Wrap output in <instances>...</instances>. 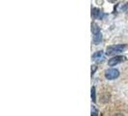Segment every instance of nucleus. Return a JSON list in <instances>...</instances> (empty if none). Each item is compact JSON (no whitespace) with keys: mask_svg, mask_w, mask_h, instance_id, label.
Instances as JSON below:
<instances>
[{"mask_svg":"<svg viewBox=\"0 0 128 116\" xmlns=\"http://www.w3.org/2000/svg\"><path fill=\"white\" fill-rule=\"evenodd\" d=\"M91 32H92V40L94 45L100 44L102 41V34H101L100 28L96 23H91Z\"/></svg>","mask_w":128,"mask_h":116,"instance_id":"obj_1","label":"nucleus"},{"mask_svg":"<svg viewBox=\"0 0 128 116\" xmlns=\"http://www.w3.org/2000/svg\"><path fill=\"white\" fill-rule=\"evenodd\" d=\"M126 48H128L127 45H109L106 49V54L107 55H115L119 52L124 51Z\"/></svg>","mask_w":128,"mask_h":116,"instance_id":"obj_2","label":"nucleus"},{"mask_svg":"<svg viewBox=\"0 0 128 116\" xmlns=\"http://www.w3.org/2000/svg\"><path fill=\"white\" fill-rule=\"evenodd\" d=\"M119 72L117 69H109L105 72V77L109 80L112 79H116L117 77H119Z\"/></svg>","mask_w":128,"mask_h":116,"instance_id":"obj_3","label":"nucleus"},{"mask_svg":"<svg viewBox=\"0 0 128 116\" xmlns=\"http://www.w3.org/2000/svg\"><path fill=\"white\" fill-rule=\"evenodd\" d=\"M125 60V57L124 56H114L113 58H110V60L108 61V65L109 66H116L119 63L123 62Z\"/></svg>","mask_w":128,"mask_h":116,"instance_id":"obj_4","label":"nucleus"},{"mask_svg":"<svg viewBox=\"0 0 128 116\" xmlns=\"http://www.w3.org/2000/svg\"><path fill=\"white\" fill-rule=\"evenodd\" d=\"M91 58H92V60H94V61H96V62H100V61H102V60L104 59L103 51H102V50H99V51L93 53L92 54V56H91Z\"/></svg>","mask_w":128,"mask_h":116,"instance_id":"obj_5","label":"nucleus"},{"mask_svg":"<svg viewBox=\"0 0 128 116\" xmlns=\"http://www.w3.org/2000/svg\"><path fill=\"white\" fill-rule=\"evenodd\" d=\"M91 16H92L93 18H100L101 19L103 14H102V12H101L99 9H97V8H92V9H91Z\"/></svg>","mask_w":128,"mask_h":116,"instance_id":"obj_6","label":"nucleus"},{"mask_svg":"<svg viewBox=\"0 0 128 116\" xmlns=\"http://www.w3.org/2000/svg\"><path fill=\"white\" fill-rule=\"evenodd\" d=\"M91 100H92V102L95 103V87H91Z\"/></svg>","mask_w":128,"mask_h":116,"instance_id":"obj_7","label":"nucleus"},{"mask_svg":"<svg viewBox=\"0 0 128 116\" xmlns=\"http://www.w3.org/2000/svg\"><path fill=\"white\" fill-rule=\"evenodd\" d=\"M91 116H97V109L94 107H91Z\"/></svg>","mask_w":128,"mask_h":116,"instance_id":"obj_8","label":"nucleus"},{"mask_svg":"<svg viewBox=\"0 0 128 116\" xmlns=\"http://www.w3.org/2000/svg\"><path fill=\"white\" fill-rule=\"evenodd\" d=\"M95 69H96V67H95V66H93V68L91 67V74H93V73H94V71H95Z\"/></svg>","mask_w":128,"mask_h":116,"instance_id":"obj_9","label":"nucleus"},{"mask_svg":"<svg viewBox=\"0 0 128 116\" xmlns=\"http://www.w3.org/2000/svg\"><path fill=\"white\" fill-rule=\"evenodd\" d=\"M110 2H116V1H117V0H109Z\"/></svg>","mask_w":128,"mask_h":116,"instance_id":"obj_10","label":"nucleus"},{"mask_svg":"<svg viewBox=\"0 0 128 116\" xmlns=\"http://www.w3.org/2000/svg\"><path fill=\"white\" fill-rule=\"evenodd\" d=\"M115 116H123L122 114H117V115H115Z\"/></svg>","mask_w":128,"mask_h":116,"instance_id":"obj_11","label":"nucleus"}]
</instances>
